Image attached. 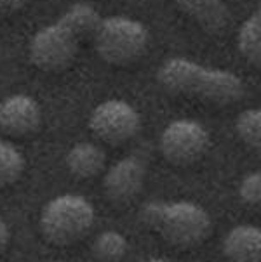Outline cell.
Masks as SVG:
<instances>
[{
    "mask_svg": "<svg viewBox=\"0 0 261 262\" xmlns=\"http://www.w3.org/2000/svg\"><path fill=\"white\" fill-rule=\"evenodd\" d=\"M157 82L167 92L195 97L212 104H233L244 99L246 85L227 70L209 68L185 57H171L157 70Z\"/></svg>",
    "mask_w": 261,
    "mask_h": 262,
    "instance_id": "1",
    "label": "cell"
},
{
    "mask_svg": "<svg viewBox=\"0 0 261 262\" xmlns=\"http://www.w3.org/2000/svg\"><path fill=\"white\" fill-rule=\"evenodd\" d=\"M139 217L147 228L178 247L200 245L212 231L207 210L192 202H148Z\"/></svg>",
    "mask_w": 261,
    "mask_h": 262,
    "instance_id": "2",
    "label": "cell"
},
{
    "mask_svg": "<svg viewBox=\"0 0 261 262\" xmlns=\"http://www.w3.org/2000/svg\"><path fill=\"white\" fill-rule=\"evenodd\" d=\"M92 40L96 52L105 63L127 66L147 52L150 35L147 26L139 21L124 16H110L101 19Z\"/></svg>",
    "mask_w": 261,
    "mask_h": 262,
    "instance_id": "3",
    "label": "cell"
},
{
    "mask_svg": "<svg viewBox=\"0 0 261 262\" xmlns=\"http://www.w3.org/2000/svg\"><path fill=\"white\" fill-rule=\"evenodd\" d=\"M94 223V208L84 196L61 194L52 198L41 214L44 236L54 245H70L82 239Z\"/></svg>",
    "mask_w": 261,
    "mask_h": 262,
    "instance_id": "4",
    "label": "cell"
},
{
    "mask_svg": "<svg viewBox=\"0 0 261 262\" xmlns=\"http://www.w3.org/2000/svg\"><path fill=\"white\" fill-rule=\"evenodd\" d=\"M211 137L207 128L197 120H174L164 128L158 148L162 157L174 165H190L207 153Z\"/></svg>",
    "mask_w": 261,
    "mask_h": 262,
    "instance_id": "5",
    "label": "cell"
},
{
    "mask_svg": "<svg viewBox=\"0 0 261 262\" xmlns=\"http://www.w3.org/2000/svg\"><path fill=\"white\" fill-rule=\"evenodd\" d=\"M78 43L59 23L47 25L30 40V61L42 72H63L75 61Z\"/></svg>",
    "mask_w": 261,
    "mask_h": 262,
    "instance_id": "6",
    "label": "cell"
},
{
    "mask_svg": "<svg viewBox=\"0 0 261 262\" xmlns=\"http://www.w3.org/2000/svg\"><path fill=\"white\" fill-rule=\"evenodd\" d=\"M91 130L108 144L131 141L141 128V117L126 101L110 99L96 106L89 118Z\"/></svg>",
    "mask_w": 261,
    "mask_h": 262,
    "instance_id": "7",
    "label": "cell"
},
{
    "mask_svg": "<svg viewBox=\"0 0 261 262\" xmlns=\"http://www.w3.org/2000/svg\"><path fill=\"white\" fill-rule=\"evenodd\" d=\"M145 179H147V163L143 158L131 155V157L118 160L106 172L103 188L106 196L112 202L126 203L138 196Z\"/></svg>",
    "mask_w": 261,
    "mask_h": 262,
    "instance_id": "8",
    "label": "cell"
},
{
    "mask_svg": "<svg viewBox=\"0 0 261 262\" xmlns=\"http://www.w3.org/2000/svg\"><path fill=\"white\" fill-rule=\"evenodd\" d=\"M42 112L33 97L9 96L0 101V128L11 136H28L41 127Z\"/></svg>",
    "mask_w": 261,
    "mask_h": 262,
    "instance_id": "9",
    "label": "cell"
},
{
    "mask_svg": "<svg viewBox=\"0 0 261 262\" xmlns=\"http://www.w3.org/2000/svg\"><path fill=\"white\" fill-rule=\"evenodd\" d=\"M176 6L192 17L204 32L219 35L230 23V11L225 0H174Z\"/></svg>",
    "mask_w": 261,
    "mask_h": 262,
    "instance_id": "10",
    "label": "cell"
},
{
    "mask_svg": "<svg viewBox=\"0 0 261 262\" xmlns=\"http://www.w3.org/2000/svg\"><path fill=\"white\" fill-rule=\"evenodd\" d=\"M223 254L230 262H261V228L240 224L223 239Z\"/></svg>",
    "mask_w": 261,
    "mask_h": 262,
    "instance_id": "11",
    "label": "cell"
},
{
    "mask_svg": "<svg viewBox=\"0 0 261 262\" xmlns=\"http://www.w3.org/2000/svg\"><path fill=\"white\" fill-rule=\"evenodd\" d=\"M105 160V151L99 146L92 143H78L66 155V167L70 174L78 179H91L103 170Z\"/></svg>",
    "mask_w": 261,
    "mask_h": 262,
    "instance_id": "12",
    "label": "cell"
},
{
    "mask_svg": "<svg viewBox=\"0 0 261 262\" xmlns=\"http://www.w3.org/2000/svg\"><path fill=\"white\" fill-rule=\"evenodd\" d=\"M101 19L103 17L99 16V12L91 4L77 2L66 9L56 23H59L65 30H68L81 42V40L87 37H94Z\"/></svg>",
    "mask_w": 261,
    "mask_h": 262,
    "instance_id": "13",
    "label": "cell"
},
{
    "mask_svg": "<svg viewBox=\"0 0 261 262\" xmlns=\"http://www.w3.org/2000/svg\"><path fill=\"white\" fill-rule=\"evenodd\" d=\"M238 52L249 64L261 68V11H256L238 30Z\"/></svg>",
    "mask_w": 261,
    "mask_h": 262,
    "instance_id": "14",
    "label": "cell"
},
{
    "mask_svg": "<svg viewBox=\"0 0 261 262\" xmlns=\"http://www.w3.org/2000/svg\"><path fill=\"white\" fill-rule=\"evenodd\" d=\"M25 170V158L14 144L0 141V188L14 184Z\"/></svg>",
    "mask_w": 261,
    "mask_h": 262,
    "instance_id": "15",
    "label": "cell"
},
{
    "mask_svg": "<svg viewBox=\"0 0 261 262\" xmlns=\"http://www.w3.org/2000/svg\"><path fill=\"white\" fill-rule=\"evenodd\" d=\"M235 130L247 148L261 155V108H251L238 115Z\"/></svg>",
    "mask_w": 261,
    "mask_h": 262,
    "instance_id": "16",
    "label": "cell"
},
{
    "mask_svg": "<svg viewBox=\"0 0 261 262\" xmlns=\"http://www.w3.org/2000/svg\"><path fill=\"white\" fill-rule=\"evenodd\" d=\"M94 255L103 262H118L126 257L129 243L118 231H105L92 245Z\"/></svg>",
    "mask_w": 261,
    "mask_h": 262,
    "instance_id": "17",
    "label": "cell"
},
{
    "mask_svg": "<svg viewBox=\"0 0 261 262\" xmlns=\"http://www.w3.org/2000/svg\"><path fill=\"white\" fill-rule=\"evenodd\" d=\"M238 194L244 203L261 208V170L247 174L240 183Z\"/></svg>",
    "mask_w": 261,
    "mask_h": 262,
    "instance_id": "18",
    "label": "cell"
},
{
    "mask_svg": "<svg viewBox=\"0 0 261 262\" xmlns=\"http://www.w3.org/2000/svg\"><path fill=\"white\" fill-rule=\"evenodd\" d=\"M26 4V0H0V16H7L19 11Z\"/></svg>",
    "mask_w": 261,
    "mask_h": 262,
    "instance_id": "19",
    "label": "cell"
},
{
    "mask_svg": "<svg viewBox=\"0 0 261 262\" xmlns=\"http://www.w3.org/2000/svg\"><path fill=\"white\" fill-rule=\"evenodd\" d=\"M9 228H7V224L4 223V219L0 217V254H2L4 250H6V247H7V243H9Z\"/></svg>",
    "mask_w": 261,
    "mask_h": 262,
    "instance_id": "20",
    "label": "cell"
},
{
    "mask_svg": "<svg viewBox=\"0 0 261 262\" xmlns=\"http://www.w3.org/2000/svg\"><path fill=\"white\" fill-rule=\"evenodd\" d=\"M143 262H166V260H162V259H148V260H143Z\"/></svg>",
    "mask_w": 261,
    "mask_h": 262,
    "instance_id": "21",
    "label": "cell"
},
{
    "mask_svg": "<svg viewBox=\"0 0 261 262\" xmlns=\"http://www.w3.org/2000/svg\"><path fill=\"white\" fill-rule=\"evenodd\" d=\"M256 6H258V11H261V0H256Z\"/></svg>",
    "mask_w": 261,
    "mask_h": 262,
    "instance_id": "22",
    "label": "cell"
},
{
    "mask_svg": "<svg viewBox=\"0 0 261 262\" xmlns=\"http://www.w3.org/2000/svg\"><path fill=\"white\" fill-rule=\"evenodd\" d=\"M51 262H63V260H51Z\"/></svg>",
    "mask_w": 261,
    "mask_h": 262,
    "instance_id": "23",
    "label": "cell"
}]
</instances>
